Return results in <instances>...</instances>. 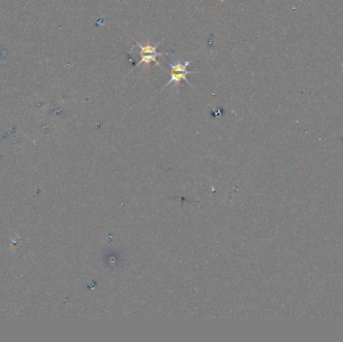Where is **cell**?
<instances>
[{
	"mask_svg": "<svg viewBox=\"0 0 343 342\" xmlns=\"http://www.w3.org/2000/svg\"><path fill=\"white\" fill-rule=\"evenodd\" d=\"M190 63H191V61H185L184 62L178 61L177 62L172 63L171 64V68H172L171 80L169 81V83L165 87H168V86L173 84V85H175L176 88H178L180 86L181 81H184V82L188 83L189 85H191L190 82L188 81L187 76L189 74L195 73V71L188 70V66L190 65Z\"/></svg>",
	"mask_w": 343,
	"mask_h": 342,
	"instance_id": "1",
	"label": "cell"
},
{
	"mask_svg": "<svg viewBox=\"0 0 343 342\" xmlns=\"http://www.w3.org/2000/svg\"><path fill=\"white\" fill-rule=\"evenodd\" d=\"M160 44V42L157 43L156 46H153L151 44H147V45H142L139 42H137V45L140 48V56H141V60L139 61V62L137 63L138 66H140L141 64H145L146 66H150L151 62H156L157 65L160 66V62L156 61V57L160 56H164L167 52H157L156 51V47L157 45Z\"/></svg>",
	"mask_w": 343,
	"mask_h": 342,
	"instance_id": "2",
	"label": "cell"
}]
</instances>
